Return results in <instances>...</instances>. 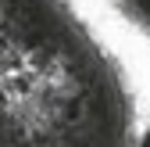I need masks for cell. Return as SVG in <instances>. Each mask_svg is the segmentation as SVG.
Masks as SVG:
<instances>
[{
    "mask_svg": "<svg viewBox=\"0 0 150 147\" xmlns=\"http://www.w3.org/2000/svg\"><path fill=\"white\" fill-rule=\"evenodd\" d=\"M0 147H136L125 76L68 0H0Z\"/></svg>",
    "mask_w": 150,
    "mask_h": 147,
    "instance_id": "6da1fadb",
    "label": "cell"
},
{
    "mask_svg": "<svg viewBox=\"0 0 150 147\" xmlns=\"http://www.w3.org/2000/svg\"><path fill=\"white\" fill-rule=\"evenodd\" d=\"M118 11V18L125 25H132L136 32L150 36V0H107Z\"/></svg>",
    "mask_w": 150,
    "mask_h": 147,
    "instance_id": "7a4b0ae2",
    "label": "cell"
},
{
    "mask_svg": "<svg viewBox=\"0 0 150 147\" xmlns=\"http://www.w3.org/2000/svg\"><path fill=\"white\" fill-rule=\"evenodd\" d=\"M136 147H150V129L143 133V140H136Z\"/></svg>",
    "mask_w": 150,
    "mask_h": 147,
    "instance_id": "3957f363",
    "label": "cell"
}]
</instances>
